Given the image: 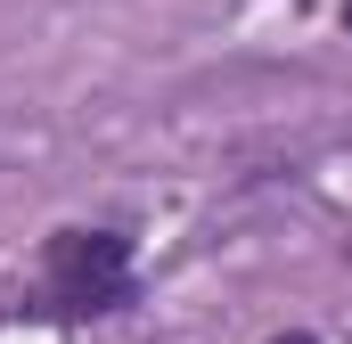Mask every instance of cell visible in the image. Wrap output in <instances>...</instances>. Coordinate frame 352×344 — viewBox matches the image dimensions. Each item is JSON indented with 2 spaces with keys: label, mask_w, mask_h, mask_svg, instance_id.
Instances as JSON below:
<instances>
[{
  "label": "cell",
  "mask_w": 352,
  "mask_h": 344,
  "mask_svg": "<svg viewBox=\"0 0 352 344\" xmlns=\"http://www.w3.org/2000/svg\"><path fill=\"white\" fill-rule=\"evenodd\" d=\"M344 33H352V0H344Z\"/></svg>",
  "instance_id": "3"
},
{
  "label": "cell",
  "mask_w": 352,
  "mask_h": 344,
  "mask_svg": "<svg viewBox=\"0 0 352 344\" xmlns=\"http://www.w3.org/2000/svg\"><path fill=\"white\" fill-rule=\"evenodd\" d=\"M50 303L58 312H115V303H131V246L115 230L50 238Z\"/></svg>",
  "instance_id": "1"
},
{
  "label": "cell",
  "mask_w": 352,
  "mask_h": 344,
  "mask_svg": "<svg viewBox=\"0 0 352 344\" xmlns=\"http://www.w3.org/2000/svg\"><path fill=\"white\" fill-rule=\"evenodd\" d=\"M270 344H311V336H270Z\"/></svg>",
  "instance_id": "2"
}]
</instances>
